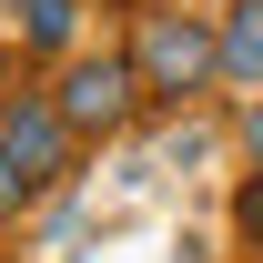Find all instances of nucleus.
<instances>
[{"mask_svg": "<svg viewBox=\"0 0 263 263\" xmlns=\"http://www.w3.org/2000/svg\"><path fill=\"white\" fill-rule=\"evenodd\" d=\"M213 31H223V81L233 91H263V0H233Z\"/></svg>", "mask_w": 263, "mask_h": 263, "instance_id": "20e7f679", "label": "nucleus"}, {"mask_svg": "<svg viewBox=\"0 0 263 263\" xmlns=\"http://www.w3.org/2000/svg\"><path fill=\"white\" fill-rule=\"evenodd\" d=\"M71 142H81V132L61 122V101H10V111H0V152L21 162V182H51V172L71 162Z\"/></svg>", "mask_w": 263, "mask_h": 263, "instance_id": "7ed1b4c3", "label": "nucleus"}, {"mask_svg": "<svg viewBox=\"0 0 263 263\" xmlns=\"http://www.w3.org/2000/svg\"><path fill=\"white\" fill-rule=\"evenodd\" d=\"M71 31H81V0H21V41L31 51H71Z\"/></svg>", "mask_w": 263, "mask_h": 263, "instance_id": "39448f33", "label": "nucleus"}, {"mask_svg": "<svg viewBox=\"0 0 263 263\" xmlns=\"http://www.w3.org/2000/svg\"><path fill=\"white\" fill-rule=\"evenodd\" d=\"M21 202H31V182H21V162H10V152H0V223H10V213H21Z\"/></svg>", "mask_w": 263, "mask_h": 263, "instance_id": "0eeeda50", "label": "nucleus"}, {"mask_svg": "<svg viewBox=\"0 0 263 263\" xmlns=\"http://www.w3.org/2000/svg\"><path fill=\"white\" fill-rule=\"evenodd\" d=\"M233 233H243V243H253V253H263V172H253V182H243V193H233Z\"/></svg>", "mask_w": 263, "mask_h": 263, "instance_id": "423d86ee", "label": "nucleus"}, {"mask_svg": "<svg viewBox=\"0 0 263 263\" xmlns=\"http://www.w3.org/2000/svg\"><path fill=\"white\" fill-rule=\"evenodd\" d=\"M61 122L71 132H122L132 122V101H142V71H132V51H91V61H71L61 71Z\"/></svg>", "mask_w": 263, "mask_h": 263, "instance_id": "f03ea898", "label": "nucleus"}, {"mask_svg": "<svg viewBox=\"0 0 263 263\" xmlns=\"http://www.w3.org/2000/svg\"><path fill=\"white\" fill-rule=\"evenodd\" d=\"M243 162H253V172H263V91H253V101H243Z\"/></svg>", "mask_w": 263, "mask_h": 263, "instance_id": "6e6552de", "label": "nucleus"}, {"mask_svg": "<svg viewBox=\"0 0 263 263\" xmlns=\"http://www.w3.org/2000/svg\"><path fill=\"white\" fill-rule=\"evenodd\" d=\"M132 71H142V101H193V91L223 81V31L193 21V10H142Z\"/></svg>", "mask_w": 263, "mask_h": 263, "instance_id": "f257e3e1", "label": "nucleus"}]
</instances>
